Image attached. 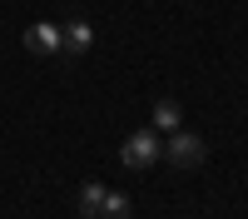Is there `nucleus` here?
<instances>
[{"label":"nucleus","instance_id":"nucleus-5","mask_svg":"<svg viewBox=\"0 0 248 219\" xmlns=\"http://www.w3.org/2000/svg\"><path fill=\"white\" fill-rule=\"evenodd\" d=\"M179 125H184V110H179V100L159 95V100H154V130H179Z\"/></svg>","mask_w":248,"mask_h":219},{"label":"nucleus","instance_id":"nucleus-6","mask_svg":"<svg viewBox=\"0 0 248 219\" xmlns=\"http://www.w3.org/2000/svg\"><path fill=\"white\" fill-rule=\"evenodd\" d=\"M105 185H94V179H90V185L85 189H79V214H99V204H105Z\"/></svg>","mask_w":248,"mask_h":219},{"label":"nucleus","instance_id":"nucleus-4","mask_svg":"<svg viewBox=\"0 0 248 219\" xmlns=\"http://www.w3.org/2000/svg\"><path fill=\"white\" fill-rule=\"evenodd\" d=\"M60 55H85L90 45H94V30H90V20H65L60 25Z\"/></svg>","mask_w":248,"mask_h":219},{"label":"nucleus","instance_id":"nucleus-3","mask_svg":"<svg viewBox=\"0 0 248 219\" xmlns=\"http://www.w3.org/2000/svg\"><path fill=\"white\" fill-rule=\"evenodd\" d=\"M60 25L55 20H35V25L25 30V50H35V55H60Z\"/></svg>","mask_w":248,"mask_h":219},{"label":"nucleus","instance_id":"nucleus-1","mask_svg":"<svg viewBox=\"0 0 248 219\" xmlns=\"http://www.w3.org/2000/svg\"><path fill=\"white\" fill-rule=\"evenodd\" d=\"M119 159H124V169H154L159 165V135L154 130H134L119 145Z\"/></svg>","mask_w":248,"mask_h":219},{"label":"nucleus","instance_id":"nucleus-8","mask_svg":"<svg viewBox=\"0 0 248 219\" xmlns=\"http://www.w3.org/2000/svg\"><path fill=\"white\" fill-rule=\"evenodd\" d=\"M79 219H94V214H79Z\"/></svg>","mask_w":248,"mask_h":219},{"label":"nucleus","instance_id":"nucleus-7","mask_svg":"<svg viewBox=\"0 0 248 219\" xmlns=\"http://www.w3.org/2000/svg\"><path fill=\"white\" fill-rule=\"evenodd\" d=\"M94 219H129V199L124 194H105V204H99Z\"/></svg>","mask_w":248,"mask_h":219},{"label":"nucleus","instance_id":"nucleus-2","mask_svg":"<svg viewBox=\"0 0 248 219\" xmlns=\"http://www.w3.org/2000/svg\"><path fill=\"white\" fill-rule=\"evenodd\" d=\"M164 159H169L174 169H199L203 159H209V145H203L199 135H189V130H174V139L164 145Z\"/></svg>","mask_w":248,"mask_h":219}]
</instances>
